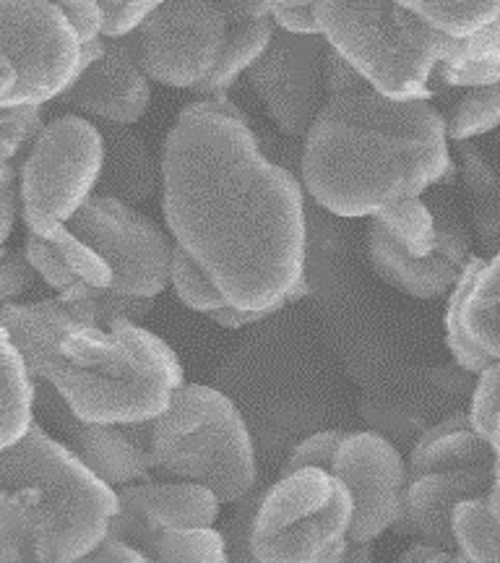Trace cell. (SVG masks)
Wrapping results in <instances>:
<instances>
[{
    "label": "cell",
    "instance_id": "20",
    "mask_svg": "<svg viewBox=\"0 0 500 563\" xmlns=\"http://www.w3.org/2000/svg\"><path fill=\"white\" fill-rule=\"evenodd\" d=\"M102 167L97 191L125 207L149 201L159 191V162L144 139L129 125H100Z\"/></svg>",
    "mask_w": 500,
    "mask_h": 563
},
{
    "label": "cell",
    "instance_id": "45",
    "mask_svg": "<svg viewBox=\"0 0 500 563\" xmlns=\"http://www.w3.org/2000/svg\"><path fill=\"white\" fill-rule=\"evenodd\" d=\"M230 563H256V559H253L251 551H248V543H245V538L235 545V551H232V555H230Z\"/></svg>",
    "mask_w": 500,
    "mask_h": 563
},
{
    "label": "cell",
    "instance_id": "10",
    "mask_svg": "<svg viewBox=\"0 0 500 563\" xmlns=\"http://www.w3.org/2000/svg\"><path fill=\"white\" fill-rule=\"evenodd\" d=\"M66 228L108 266L112 295L157 300L165 292L173 241L152 217L95 194Z\"/></svg>",
    "mask_w": 500,
    "mask_h": 563
},
{
    "label": "cell",
    "instance_id": "2",
    "mask_svg": "<svg viewBox=\"0 0 500 563\" xmlns=\"http://www.w3.org/2000/svg\"><path fill=\"white\" fill-rule=\"evenodd\" d=\"M454 159L443 115L431 100L373 95L334 97L302 139V191L331 214L376 220L401 201L422 199Z\"/></svg>",
    "mask_w": 500,
    "mask_h": 563
},
{
    "label": "cell",
    "instance_id": "27",
    "mask_svg": "<svg viewBox=\"0 0 500 563\" xmlns=\"http://www.w3.org/2000/svg\"><path fill=\"white\" fill-rule=\"evenodd\" d=\"M154 563H230L227 540L214 527L199 530H154L141 540Z\"/></svg>",
    "mask_w": 500,
    "mask_h": 563
},
{
    "label": "cell",
    "instance_id": "29",
    "mask_svg": "<svg viewBox=\"0 0 500 563\" xmlns=\"http://www.w3.org/2000/svg\"><path fill=\"white\" fill-rule=\"evenodd\" d=\"M459 167L464 186H467L471 209H475V222L480 230V238L490 256H498V178L492 170V162L488 154L471 144H462L459 150Z\"/></svg>",
    "mask_w": 500,
    "mask_h": 563
},
{
    "label": "cell",
    "instance_id": "7",
    "mask_svg": "<svg viewBox=\"0 0 500 563\" xmlns=\"http://www.w3.org/2000/svg\"><path fill=\"white\" fill-rule=\"evenodd\" d=\"M352 501L323 470L281 475L248 517L256 563H336L349 548Z\"/></svg>",
    "mask_w": 500,
    "mask_h": 563
},
{
    "label": "cell",
    "instance_id": "33",
    "mask_svg": "<svg viewBox=\"0 0 500 563\" xmlns=\"http://www.w3.org/2000/svg\"><path fill=\"white\" fill-rule=\"evenodd\" d=\"M467 422L471 433H477L492 452H500V365H490L477 376L471 389Z\"/></svg>",
    "mask_w": 500,
    "mask_h": 563
},
{
    "label": "cell",
    "instance_id": "38",
    "mask_svg": "<svg viewBox=\"0 0 500 563\" xmlns=\"http://www.w3.org/2000/svg\"><path fill=\"white\" fill-rule=\"evenodd\" d=\"M274 30L295 37H321L315 3H271Z\"/></svg>",
    "mask_w": 500,
    "mask_h": 563
},
{
    "label": "cell",
    "instance_id": "22",
    "mask_svg": "<svg viewBox=\"0 0 500 563\" xmlns=\"http://www.w3.org/2000/svg\"><path fill=\"white\" fill-rule=\"evenodd\" d=\"M498 473V454L480 435L471 433L467 415L441 420L414 443L407 462V481L431 473Z\"/></svg>",
    "mask_w": 500,
    "mask_h": 563
},
{
    "label": "cell",
    "instance_id": "21",
    "mask_svg": "<svg viewBox=\"0 0 500 563\" xmlns=\"http://www.w3.org/2000/svg\"><path fill=\"white\" fill-rule=\"evenodd\" d=\"M0 563H63L58 534L37 488H0Z\"/></svg>",
    "mask_w": 500,
    "mask_h": 563
},
{
    "label": "cell",
    "instance_id": "8",
    "mask_svg": "<svg viewBox=\"0 0 500 563\" xmlns=\"http://www.w3.org/2000/svg\"><path fill=\"white\" fill-rule=\"evenodd\" d=\"M102 167L100 125L60 115L42 125L19 175V203L30 235L45 238L68 224L97 191Z\"/></svg>",
    "mask_w": 500,
    "mask_h": 563
},
{
    "label": "cell",
    "instance_id": "34",
    "mask_svg": "<svg viewBox=\"0 0 500 563\" xmlns=\"http://www.w3.org/2000/svg\"><path fill=\"white\" fill-rule=\"evenodd\" d=\"M45 125V108L0 110V165H11V159L37 139Z\"/></svg>",
    "mask_w": 500,
    "mask_h": 563
},
{
    "label": "cell",
    "instance_id": "36",
    "mask_svg": "<svg viewBox=\"0 0 500 563\" xmlns=\"http://www.w3.org/2000/svg\"><path fill=\"white\" fill-rule=\"evenodd\" d=\"M159 0H149V3H100L102 13V40H129L138 32V26L152 16L157 9Z\"/></svg>",
    "mask_w": 500,
    "mask_h": 563
},
{
    "label": "cell",
    "instance_id": "6",
    "mask_svg": "<svg viewBox=\"0 0 500 563\" xmlns=\"http://www.w3.org/2000/svg\"><path fill=\"white\" fill-rule=\"evenodd\" d=\"M0 488H37L58 534L63 563H79L110 538L115 490L97 481L37 420L21 441L0 452Z\"/></svg>",
    "mask_w": 500,
    "mask_h": 563
},
{
    "label": "cell",
    "instance_id": "3",
    "mask_svg": "<svg viewBox=\"0 0 500 563\" xmlns=\"http://www.w3.org/2000/svg\"><path fill=\"white\" fill-rule=\"evenodd\" d=\"M26 371L76 420L118 428L157 420L186 384L170 344L129 321L74 329Z\"/></svg>",
    "mask_w": 500,
    "mask_h": 563
},
{
    "label": "cell",
    "instance_id": "19",
    "mask_svg": "<svg viewBox=\"0 0 500 563\" xmlns=\"http://www.w3.org/2000/svg\"><path fill=\"white\" fill-rule=\"evenodd\" d=\"M498 473H431L410 477L404 490V504L397 519L399 532L420 534L422 543L454 553L451 543V511L467 498H485Z\"/></svg>",
    "mask_w": 500,
    "mask_h": 563
},
{
    "label": "cell",
    "instance_id": "44",
    "mask_svg": "<svg viewBox=\"0 0 500 563\" xmlns=\"http://www.w3.org/2000/svg\"><path fill=\"white\" fill-rule=\"evenodd\" d=\"M336 563H373V545H349Z\"/></svg>",
    "mask_w": 500,
    "mask_h": 563
},
{
    "label": "cell",
    "instance_id": "43",
    "mask_svg": "<svg viewBox=\"0 0 500 563\" xmlns=\"http://www.w3.org/2000/svg\"><path fill=\"white\" fill-rule=\"evenodd\" d=\"M274 313H279V311H241V308L224 306L222 311L211 313L209 319L216 321L224 329H243V327H253V323H258V321H266Z\"/></svg>",
    "mask_w": 500,
    "mask_h": 563
},
{
    "label": "cell",
    "instance_id": "42",
    "mask_svg": "<svg viewBox=\"0 0 500 563\" xmlns=\"http://www.w3.org/2000/svg\"><path fill=\"white\" fill-rule=\"evenodd\" d=\"M19 214V191L16 183H9V186L0 188V253H3V245L9 241L13 222H16Z\"/></svg>",
    "mask_w": 500,
    "mask_h": 563
},
{
    "label": "cell",
    "instance_id": "30",
    "mask_svg": "<svg viewBox=\"0 0 500 563\" xmlns=\"http://www.w3.org/2000/svg\"><path fill=\"white\" fill-rule=\"evenodd\" d=\"M376 222L410 256H427L438 245V214L422 199L401 201L378 214Z\"/></svg>",
    "mask_w": 500,
    "mask_h": 563
},
{
    "label": "cell",
    "instance_id": "18",
    "mask_svg": "<svg viewBox=\"0 0 500 563\" xmlns=\"http://www.w3.org/2000/svg\"><path fill=\"white\" fill-rule=\"evenodd\" d=\"M34 399H42V407L63 428L70 454L108 488L121 490L125 485L152 481L149 452L144 443L133 439L131 428L76 420L45 384H34Z\"/></svg>",
    "mask_w": 500,
    "mask_h": 563
},
{
    "label": "cell",
    "instance_id": "17",
    "mask_svg": "<svg viewBox=\"0 0 500 563\" xmlns=\"http://www.w3.org/2000/svg\"><path fill=\"white\" fill-rule=\"evenodd\" d=\"M84 115L97 118L108 125H131L146 115L152 102V81L129 40H104V53L70 84L60 97Z\"/></svg>",
    "mask_w": 500,
    "mask_h": 563
},
{
    "label": "cell",
    "instance_id": "41",
    "mask_svg": "<svg viewBox=\"0 0 500 563\" xmlns=\"http://www.w3.org/2000/svg\"><path fill=\"white\" fill-rule=\"evenodd\" d=\"M89 563H154L141 548L125 543V540L108 538L89 555Z\"/></svg>",
    "mask_w": 500,
    "mask_h": 563
},
{
    "label": "cell",
    "instance_id": "48",
    "mask_svg": "<svg viewBox=\"0 0 500 563\" xmlns=\"http://www.w3.org/2000/svg\"><path fill=\"white\" fill-rule=\"evenodd\" d=\"M454 563H467V561H462V559H459V555H456V559H454Z\"/></svg>",
    "mask_w": 500,
    "mask_h": 563
},
{
    "label": "cell",
    "instance_id": "16",
    "mask_svg": "<svg viewBox=\"0 0 500 563\" xmlns=\"http://www.w3.org/2000/svg\"><path fill=\"white\" fill-rule=\"evenodd\" d=\"M118 517L110 538L141 545L154 530H199L220 519V498L209 488L182 481H144L115 490Z\"/></svg>",
    "mask_w": 500,
    "mask_h": 563
},
{
    "label": "cell",
    "instance_id": "28",
    "mask_svg": "<svg viewBox=\"0 0 500 563\" xmlns=\"http://www.w3.org/2000/svg\"><path fill=\"white\" fill-rule=\"evenodd\" d=\"M407 11L414 13L427 30L446 40H469L500 21V3L496 0H469V3H441V0H404Z\"/></svg>",
    "mask_w": 500,
    "mask_h": 563
},
{
    "label": "cell",
    "instance_id": "25",
    "mask_svg": "<svg viewBox=\"0 0 500 563\" xmlns=\"http://www.w3.org/2000/svg\"><path fill=\"white\" fill-rule=\"evenodd\" d=\"M274 32L277 30H274L271 16L253 21H232L227 26V37H224L220 60H216L214 70H211L209 79L201 84L199 91L209 97L224 95L232 84L241 79L243 74H248V70L260 60V55L269 47Z\"/></svg>",
    "mask_w": 500,
    "mask_h": 563
},
{
    "label": "cell",
    "instance_id": "32",
    "mask_svg": "<svg viewBox=\"0 0 500 563\" xmlns=\"http://www.w3.org/2000/svg\"><path fill=\"white\" fill-rule=\"evenodd\" d=\"M167 285L173 287L182 306L190 308V311H196V313L211 316L227 306L220 295V290H216V287L209 282L207 274H203L199 266L190 262L186 253L175 249V245H173V256H170V274H167Z\"/></svg>",
    "mask_w": 500,
    "mask_h": 563
},
{
    "label": "cell",
    "instance_id": "46",
    "mask_svg": "<svg viewBox=\"0 0 500 563\" xmlns=\"http://www.w3.org/2000/svg\"><path fill=\"white\" fill-rule=\"evenodd\" d=\"M9 183H16V170H13V165H0V188L9 186Z\"/></svg>",
    "mask_w": 500,
    "mask_h": 563
},
{
    "label": "cell",
    "instance_id": "39",
    "mask_svg": "<svg viewBox=\"0 0 500 563\" xmlns=\"http://www.w3.org/2000/svg\"><path fill=\"white\" fill-rule=\"evenodd\" d=\"M58 9L68 19L70 30H74L81 45H89V42L102 37L100 3H95V0H84V3L81 0H68V3H58Z\"/></svg>",
    "mask_w": 500,
    "mask_h": 563
},
{
    "label": "cell",
    "instance_id": "15",
    "mask_svg": "<svg viewBox=\"0 0 500 563\" xmlns=\"http://www.w3.org/2000/svg\"><path fill=\"white\" fill-rule=\"evenodd\" d=\"M469 235L454 217L438 214V245L427 256H410L376 220L368 224V258L384 282L418 300L446 298L469 258Z\"/></svg>",
    "mask_w": 500,
    "mask_h": 563
},
{
    "label": "cell",
    "instance_id": "37",
    "mask_svg": "<svg viewBox=\"0 0 500 563\" xmlns=\"http://www.w3.org/2000/svg\"><path fill=\"white\" fill-rule=\"evenodd\" d=\"M34 269L26 262L21 251H3L0 253V306L19 302L24 292L32 290Z\"/></svg>",
    "mask_w": 500,
    "mask_h": 563
},
{
    "label": "cell",
    "instance_id": "47",
    "mask_svg": "<svg viewBox=\"0 0 500 563\" xmlns=\"http://www.w3.org/2000/svg\"><path fill=\"white\" fill-rule=\"evenodd\" d=\"M454 559H456V553H446L443 559H438L435 563H454Z\"/></svg>",
    "mask_w": 500,
    "mask_h": 563
},
{
    "label": "cell",
    "instance_id": "11",
    "mask_svg": "<svg viewBox=\"0 0 500 563\" xmlns=\"http://www.w3.org/2000/svg\"><path fill=\"white\" fill-rule=\"evenodd\" d=\"M227 26L220 3H157L131 42L146 79L199 91L220 60Z\"/></svg>",
    "mask_w": 500,
    "mask_h": 563
},
{
    "label": "cell",
    "instance_id": "23",
    "mask_svg": "<svg viewBox=\"0 0 500 563\" xmlns=\"http://www.w3.org/2000/svg\"><path fill=\"white\" fill-rule=\"evenodd\" d=\"M448 87L485 89L500 81V21L469 40H441L438 68Z\"/></svg>",
    "mask_w": 500,
    "mask_h": 563
},
{
    "label": "cell",
    "instance_id": "26",
    "mask_svg": "<svg viewBox=\"0 0 500 563\" xmlns=\"http://www.w3.org/2000/svg\"><path fill=\"white\" fill-rule=\"evenodd\" d=\"M498 483L485 498H467L451 511V543L467 563H498Z\"/></svg>",
    "mask_w": 500,
    "mask_h": 563
},
{
    "label": "cell",
    "instance_id": "40",
    "mask_svg": "<svg viewBox=\"0 0 500 563\" xmlns=\"http://www.w3.org/2000/svg\"><path fill=\"white\" fill-rule=\"evenodd\" d=\"M323 74H326V91H329V100H334V97H347V95H357V91H365V81L360 76L352 70L347 63H344L340 55L326 51V68H323Z\"/></svg>",
    "mask_w": 500,
    "mask_h": 563
},
{
    "label": "cell",
    "instance_id": "9",
    "mask_svg": "<svg viewBox=\"0 0 500 563\" xmlns=\"http://www.w3.org/2000/svg\"><path fill=\"white\" fill-rule=\"evenodd\" d=\"M81 74V42L58 3H0V110L45 108Z\"/></svg>",
    "mask_w": 500,
    "mask_h": 563
},
{
    "label": "cell",
    "instance_id": "35",
    "mask_svg": "<svg viewBox=\"0 0 500 563\" xmlns=\"http://www.w3.org/2000/svg\"><path fill=\"white\" fill-rule=\"evenodd\" d=\"M344 435H347L344 431H319L302 439L292 449L290 456H287L281 475L300 473V470H323V473H331V464H334V456L340 452Z\"/></svg>",
    "mask_w": 500,
    "mask_h": 563
},
{
    "label": "cell",
    "instance_id": "13",
    "mask_svg": "<svg viewBox=\"0 0 500 563\" xmlns=\"http://www.w3.org/2000/svg\"><path fill=\"white\" fill-rule=\"evenodd\" d=\"M326 51L321 37L274 32L266 53L248 70L251 87L285 136L305 139L323 104L329 102L323 74Z\"/></svg>",
    "mask_w": 500,
    "mask_h": 563
},
{
    "label": "cell",
    "instance_id": "4",
    "mask_svg": "<svg viewBox=\"0 0 500 563\" xmlns=\"http://www.w3.org/2000/svg\"><path fill=\"white\" fill-rule=\"evenodd\" d=\"M152 473L203 485L220 504H241L258 481L256 443L227 394L182 384L170 407L146 426Z\"/></svg>",
    "mask_w": 500,
    "mask_h": 563
},
{
    "label": "cell",
    "instance_id": "24",
    "mask_svg": "<svg viewBox=\"0 0 500 563\" xmlns=\"http://www.w3.org/2000/svg\"><path fill=\"white\" fill-rule=\"evenodd\" d=\"M34 422V382L16 344L0 327V452L21 441Z\"/></svg>",
    "mask_w": 500,
    "mask_h": 563
},
{
    "label": "cell",
    "instance_id": "1",
    "mask_svg": "<svg viewBox=\"0 0 500 563\" xmlns=\"http://www.w3.org/2000/svg\"><path fill=\"white\" fill-rule=\"evenodd\" d=\"M159 191L173 245L230 308L281 311L308 292L300 180L266 157L227 97L180 112L162 146Z\"/></svg>",
    "mask_w": 500,
    "mask_h": 563
},
{
    "label": "cell",
    "instance_id": "5",
    "mask_svg": "<svg viewBox=\"0 0 500 563\" xmlns=\"http://www.w3.org/2000/svg\"><path fill=\"white\" fill-rule=\"evenodd\" d=\"M319 34L365 81L393 102L431 100L441 34L401 3H315Z\"/></svg>",
    "mask_w": 500,
    "mask_h": 563
},
{
    "label": "cell",
    "instance_id": "14",
    "mask_svg": "<svg viewBox=\"0 0 500 563\" xmlns=\"http://www.w3.org/2000/svg\"><path fill=\"white\" fill-rule=\"evenodd\" d=\"M446 342L464 371L480 376L500 361V262L469 256L448 292Z\"/></svg>",
    "mask_w": 500,
    "mask_h": 563
},
{
    "label": "cell",
    "instance_id": "12",
    "mask_svg": "<svg viewBox=\"0 0 500 563\" xmlns=\"http://www.w3.org/2000/svg\"><path fill=\"white\" fill-rule=\"evenodd\" d=\"M331 475L349 493V545H370L397 525L407 490V462L389 439L370 431L347 433Z\"/></svg>",
    "mask_w": 500,
    "mask_h": 563
},
{
    "label": "cell",
    "instance_id": "31",
    "mask_svg": "<svg viewBox=\"0 0 500 563\" xmlns=\"http://www.w3.org/2000/svg\"><path fill=\"white\" fill-rule=\"evenodd\" d=\"M500 121V89L485 87L471 89L467 97H462L443 118V129H446L448 141H459L469 144L471 139L485 136V133L496 131Z\"/></svg>",
    "mask_w": 500,
    "mask_h": 563
}]
</instances>
